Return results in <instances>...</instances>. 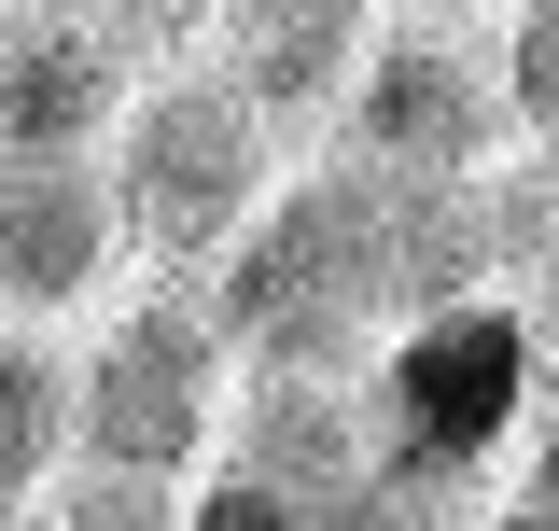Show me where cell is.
I'll return each instance as SVG.
<instances>
[{
    "label": "cell",
    "instance_id": "cell-2",
    "mask_svg": "<svg viewBox=\"0 0 559 531\" xmlns=\"http://www.w3.org/2000/svg\"><path fill=\"white\" fill-rule=\"evenodd\" d=\"M224 405H238V350H224L197 280L112 294V322L70 350V420H84V462L98 475H168V489H197V475L224 462Z\"/></svg>",
    "mask_w": 559,
    "mask_h": 531
},
{
    "label": "cell",
    "instance_id": "cell-9",
    "mask_svg": "<svg viewBox=\"0 0 559 531\" xmlns=\"http://www.w3.org/2000/svg\"><path fill=\"white\" fill-rule=\"evenodd\" d=\"M503 98H518V154H559V14H503Z\"/></svg>",
    "mask_w": 559,
    "mask_h": 531
},
{
    "label": "cell",
    "instance_id": "cell-3",
    "mask_svg": "<svg viewBox=\"0 0 559 531\" xmlns=\"http://www.w3.org/2000/svg\"><path fill=\"white\" fill-rule=\"evenodd\" d=\"M378 462L406 475L419 504H448V518H476L462 504V475L503 462V434L532 420V308H503V294H462V308H433L378 350Z\"/></svg>",
    "mask_w": 559,
    "mask_h": 531
},
{
    "label": "cell",
    "instance_id": "cell-11",
    "mask_svg": "<svg viewBox=\"0 0 559 531\" xmlns=\"http://www.w3.org/2000/svg\"><path fill=\"white\" fill-rule=\"evenodd\" d=\"M532 392L559 405V280H546V308H532Z\"/></svg>",
    "mask_w": 559,
    "mask_h": 531
},
{
    "label": "cell",
    "instance_id": "cell-12",
    "mask_svg": "<svg viewBox=\"0 0 559 531\" xmlns=\"http://www.w3.org/2000/svg\"><path fill=\"white\" fill-rule=\"evenodd\" d=\"M14 531H43V518H14Z\"/></svg>",
    "mask_w": 559,
    "mask_h": 531
},
{
    "label": "cell",
    "instance_id": "cell-8",
    "mask_svg": "<svg viewBox=\"0 0 559 531\" xmlns=\"http://www.w3.org/2000/svg\"><path fill=\"white\" fill-rule=\"evenodd\" d=\"M43 531H182V489H168V475H98V462H70L57 489H43Z\"/></svg>",
    "mask_w": 559,
    "mask_h": 531
},
{
    "label": "cell",
    "instance_id": "cell-4",
    "mask_svg": "<svg viewBox=\"0 0 559 531\" xmlns=\"http://www.w3.org/2000/svg\"><path fill=\"white\" fill-rule=\"evenodd\" d=\"M518 140V98H503V14H378L364 43V84H349V168L378 182H419V197H476Z\"/></svg>",
    "mask_w": 559,
    "mask_h": 531
},
{
    "label": "cell",
    "instance_id": "cell-1",
    "mask_svg": "<svg viewBox=\"0 0 559 531\" xmlns=\"http://www.w3.org/2000/svg\"><path fill=\"white\" fill-rule=\"evenodd\" d=\"M112 210H127V252L154 266V280H210V266L238 252L252 224L280 210V182H294V140L224 84V57H168L140 70V98L112 113Z\"/></svg>",
    "mask_w": 559,
    "mask_h": 531
},
{
    "label": "cell",
    "instance_id": "cell-6",
    "mask_svg": "<svg viewBox=\"0 0 559 531\" xmlns=\"http://www.w3.org/2000/svg\"><path fill=\"white\" fill-rule=\"evenodd\" d=\"M364 43H378V14H224V84L266 113L280 140L294 127H336L349 84H364Z\"/></svg>",
    "mask_w": 559,
    "mask_h": 531
},
{
    "label": "cell",
    "instance_id": "cell-5",
    "mask_svg": "<svg viewBox=\"0 0 559 531\" xmlns=\"http://www.w3.org/2000/svg\"><path fill=\"white\" fill-rule=\"evenodd\" d=\"M127 210L98 154H0V308L14 322H70L127 280Z\"/></svg>",
    "mask_w": 559,
    "mask_h": 531
},
{
    "label": "cell",
    "instance_id": "cell-7",
    "mask_svg": "<svg viewBox=\"0 0 559 531\" xmlns=\"http://www.w3.org/2000/svg\"><path fill=\"white\" fill-rule=\"evenodd\" d=\"M84 462V420H70V350L57 335H0V531L43 518V489Z\"/></svg>",
    "mask_w": 559,
    "mask_h": 531
},
{
    "label": "cell",
    "instance_id": "cell-10",
    "mask_svg": "<svg viewBox=\"0 0 559 531\" xmlns=\"http://www.w3.org/2000/svg\"><path fill=\"white\" fill-rule=\"evenodd\" d=\"M182 531H322L294 489H266V475H238V462H210L197 489H182Z\"/></svg>",
    "mask_w": 559,
    "mask_h": 531
}]
</instances>
